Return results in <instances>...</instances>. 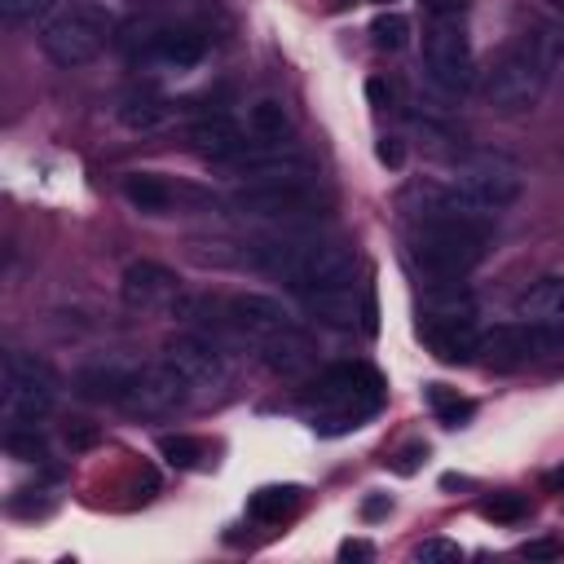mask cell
Returning a JSON list of instances; mask_svg holds the SVG:
<instances>
[{"label": "cell", "instance_id": "277c9868", "mask_svg": "<svg viewBox=\"0 0 564 564\" xmlns=\"http://www.w3.org/2000/svg\"><path fill=\"white\" fill-rule=\"evenodd\" d=\"M463 203L476 212V216H498L507 207H516L524 198V167L498 150H471L458 159L454 167V181H449Z\"/></svg>", "mask_w": 564, "mask_h": 564}, {"label": "cell", "instance_id": "52a82bcc", "mask_svg": "<svg viewBox=\"0 0 564 564\" xmlns=\"http://www.w3.org/2000/svg\"><path fill=\"white\" fill-rule=\"evenodd\" d=\"M423 75L436 93L463 97L471 88V40L463 18H427L423 26Z\"/></svg>", "mask_w": 564, "mask_h": 564}, {"label": "cell", "instance_id": "2e32d148", "mask_svg": "<svg viewBox=\"0 0 564 564\" xmlns=\"http://www.w3.org/2000/svg\"><path fill=\"white\" fill-rule=\"evenodd\" d=\"M189 150L198 154V159H207V163H234L238 154H247L251 150V132H242L225 110H216V115H203V119H194L189 123Z\"/></svg>", "mask_w": 564, "mask_h": 564}, {"label": "cell", "instance_id": "74e56055", "mask_svg": "<svg viewBox=\"0 0 564 564\" xmlns=\"http://www.w3.org/2000/svg\"><path fill=\"white\" fill-rule=\"evenodd\" d=\"M427 18H463L467 13V0H419Z\"/></svg>", "mask_w": 564, "mask_h": 564}, {"label": "cell", "instance_id": "44dd1931", "mask_svg": "<svg viewBox=\"0 0 564 564\" xmlns=\"http://www.w3.org/2000/svg\"><path fill=\"white\" fill-rule=\"evenodd\" d=\"M516 317L520 322H542L560 326L564 322V273H542L516 295Z\"/></svg>", "mask_w": 564, "mask_h": 564}, {"label": "cell", "instance_id": "4dcf8cb0", "mask_svg": "<svg viewBox=\"0 0 564 564\" xmlns=\"http://www.w3.org/2000/svg\"><path fill=\"white\" fill-rule=\"evenodd\" d=\"M480 516L494 520V524H520L529 516V498L524 494H511V489L489 494V498H480Z\"/></svg>", "mask_w": 564, "mask_h": 564}, {"label": "cell", "instance_id": "ffe728a7", "mask_svg": "<svg viewBox=\"0 0 564 564\" xmlns=\"http://www.w3.org/2000/svg\"><path fill=\"white\" fill-rule=\"evenodd\" d=\"M119 189H123V203H128L132 212H141V216H167V212L176 207V198L189 194V189L172 185V181L159 176V172H128V176L119 181Z\"/></svg>", "mask_w": 564, "mask_h": 564}, {"label": "cell", "instance_id": "7a4b0ae2", "mask_svg": "<svg viewBox=\"0 0 564 564\" xmlns=\"http://www.w3.org/2000/svg\"><path fill=\"white\" fill-rule=\"evenodd\" d=\"M410 260L423 269L432 282H463L489 251V234L480 216H432V220H410Z\"/></svg>", "mask_w": 564, "mask_h": 564}, {"label": "cell", "instance_id": "d6a6232c", "mask_svg": "<svg viewBox=\"0 0 564 564\" xmlns=\"http://www.w3.org/2000/svg\"><path fill=\"white\" fill-rule=\"evenodd\" d=\"M9 511L13 516H48L53 511V498H48V489H18L9 498Z\"/></svg>", "mask_w": 564, "mask_h": 564}, {"label": "cell", "instance_id": "5bb4252c", "mask_svg": "<svg viewBox=\"0 0 564 564\" xmlns=\"http://www.w3.org/2000/svg\"><path fill=\"white\" fill-rule=\"evenodd\" d=\"M119 295L137 313H159L181 300V278L159 260H132L119 278Z\"/></svg>", "mask_w": 564, "mask_h": 564}, {"label": "cell", "instance_id": "7402d4cb", "mask_svg": "<svg viewBox=\"0 0 564 564\" xmlns=\"http://www.w3.org/2000/svg\"><path fill=\"white\" fill-rule=\"evenodd\" d=\"M119 123L128 128V132H159V128H167L176 115H181V106L172 101V97H159V93H128V97H119Z\"/></svg>", "mask_w": 564, "mask_h": 564}, {"label": "cell", "instance_id": "b9f144b4", "mask_svg": "<svg viewBox=\"0 0 564 564\" xmlns=\"http://www.w3.org/2000/svg\"><path fill=\"white\" fill-rule=\"evenodd\" d=\"M361 330H366V335L379 330V304H375V291H370V286L361 291Z\"/></svg>", "mask_w": 564, "mask_h": 564}, {"label": "cell", "instance_id": "9c48e42d", "mask_svg": "<svg viewBox=\"0 0 564 564\" xmlns=\"http://www.w3.org/2000/svg\"><path fill=\"white\" fill-rule=\"evenodd\" d=\"M555 348H564V335L555 326L542 322H502L494 330H480V361L494 370H520L529 361L551 357Z\"/></svg>", "mask_w": 564, "mask_h": 564}, {"label": "cell", "instance_id": "83f0119b", "mask_svg": "<svg viewBox=\"0 0 564 564\" xmlns=\"http://www.w3.org/2000/svg\"><path fill=\"white\" fill-rule=\"evenodd\" d=\"M0 445H4V454L18 458V463H44V458H48V445H44V436H40L35 423H9L4 436H0Z\"/></svg>", "mask_w": 564, "mask_h": 564}, {"label": "cell", "instance_id": "4fadbf2b", "mask_svg": "<svg viewBox=\"0 0 564 564\" xmlns=\"http://www.w3.org/2000/svg\"><path fill=\"white\" fill-rule=\"evenodd\" d=\"M189 397H194L189 383H185L167 361H159V366L137 370L123 410H128V414H141V419H163V414H176Z\"/></svg>", "mask_w": 564, "mask_h": 564}, {"label": "cell", "instance_id": "60d3db41", "mask_svg": "<svg viewBox=\"0 0 564 564\" xmlns=\"http://www.w3.org/2000/svg\"><path fill=\"white\" fill-rule=\"evenodd\" d=\"M419 458H427V445H419V441H414V445H405V449L392 458V467H397L401 476H410V471L419 467Z\"/></svg>", "mask_w": 564, "mask_h": 564}, {"label": "cell", "instance_id": "cb8c5ba5", "mask_svg": "<svg viewBox=\"0 0 564 564\" xmlns=\"http://www.w3.org/2000/svg\"><path fill=\"white\" fill-rule=\"evenodd\" d=\"M247 132L256 145H278L291 132V110L278 97H256L247 106Z\"/></svg>", "mask_w": 564, "mask_h": 564}, {"label": "cell", "instance_id": "ba28073f", "mask_svg": "<svg viewBox=\"0 0 564 564\" xmlns=\"http://www.w3.org/2000/svg\"><path fill=\"white\" fill-rule=\"evenodd\" d=\"M234 212L256 220H308L326 216L330 198L317 189V181H256L234 189Z\"/></svg>", "mask_w": 564, "mask_h": 564}, {"label": "cell", "instance_id": "4316f807", "mask_svg": "<svg viewBox=\"0 0 564 564\" xmlns=\"http://www.w3.org/2000/svg\"><path fill=\"white\" fill-rule=\"evenodd\" d=\"M423 401H427V410H432L445 427H463V423L476 414V401L458 397V388H445V383H427V388H423Z\"/></svg>", "mask_w": 564, "mask_h": 564}, {"label": "cell", "instance_id": "3957f363", "mask_svg": "<svg viewBox=\"0 0 564 564\" xmlns=\"http://www.w3.org/2000/svg\"><path fill=\"white\" fill-rule=\"evenodd\" d=\"M115 40V13L97 0H70L57 18L44 22L40 31V48L53 66L62 70H75V66H88L106 44Z\"/></svg>", "mask_w": 564, "mask_h": 564}, {"label": "cell", "instance_id": "e0dca14e", "mask_svg": "<svg viewBox=\"0 0 564 564\" xmlns=\"http://www.w3.org/2000/svg\"><path fill=\"white\" fill-rule=\"evenodd\" d=\"M419 335L432 348V357L445 366H467L480 352V330L471 317H423Z\"/></svg>", "mask_w": 564, "mask_h": 564}, {"label": "cell", "instance_id": "e575fe53", "mask_svg": "<svg viewBox=\"0 0 564 564\" xmlns=\"http://www.w3.org/2000/svg\"><path fill=\"white\" fill-rule=\"evenodd\" d=\"M375 159H379L388 172H401V167H405V145H401L397 137H379V141H375Z\"/></svg>", "mask_w": 564, "mask_h": 564}, {"label": "cell", "instance_id": "1f68e13d", "mask_svg": "<svg viewBox=\"0 0 564 564\" xmlns=\"http://www.w3.org/2000/svg\"><path fill=\"white\" fill-rule=\"evenodd\" d=\"M48 9H53V0H0V18L9 26H26V22L44 18Z\"/></svg>", "mask_w": 564, "mask_h": 564}, {"label": "cell", "instance_id": "d4e9b609", "mask_svg": "<svg viewBox=\"0 0 564 564\" xmlns=\"http://www.w3.org/2000/svg\"><path fill=\"white\" fill-rule=\"evenodd\" d=\"M304 304H308V313H313L317 322H326V326H335V330H348V326L361 322V308H357L352 286H344V291H308Z\"/></svg>", "mask_w": 564, "mask_h": 564}, {"label": "cell", "instance_id": "f6af8a7d", "mask_svg": "<svg viewBox=\"0 0 564 564\" xmlns=\"http://www.w3.org/2000/svg\"><path fill=\"white\" fill-rule=\"evenodd\" d=\"M375 4H388V0H375Z\"/></svg>", "mask_w": 564, "mask_h": 564}, {"label": "cell", "instance_id": "30bf717a", "mask_svg": "<svg viewBox=\"0 0 564 564\" xmlns=\"http://www.w3.org/2000/svg\"><path fill=\"white\" fill-rule=\"evenodd\" d=\"M357 273V256L344 242H291V260H286V282L308 295V291H344L352 286Z\"/></svg>", "mask_w": 564, "mask_h": 564}, {"label": "cell", "instance_id": "836d02e7", "mask_svg": "<svg viewBox=\"0 0 564 564\" xmlns=\"http://www.w3.org/2000/svg\"><path fill=\"white\" fill-rule=\"evenodd\" d=\"M414 560H423V564H454V560H463V546L445 542V538H427V542L414 546Z\"/></svg>", "mask_w": 564, "mask_h": 564}, {"label": "cell", "instance_id": "ab89813d", "mask_svg": "<svg viewBox=\"0 0 564 564\" xmlns=\"http://www.w3.org/2000/svg\"><path fill=\"white\" fill-rule=\"evenodd\" d=\"M366 97H370V106L388 110V106H392V84L379 79V75H370V79H366Z\"/></svg>", "mask_w": 564, "mask_h": 564}, {"label": "cell", "instance_id": "8992f818", "mask_svg": "<svg viewBox=\"0 0 564 564\" xmlns=\"http://www.w3.org/2000/svg\"><path fill=\"white\" fill-rule=\"evenodd\" d=\"M57 405V375L31 352H4L0 361V414L9 423H40Z\"/></svg>", "mask_w": 564, "mask_h": 564}, {"label": "cell", "instance_id": "9a60e30c", "mask_svg": "<svg viewBox=\"0 0 564 564\" xmlns=\"http://www.w3.org/2000/svg\"><path fill=\"white\" fill-rule=\"evenodd\" d=\"M207 57V35L194 26H159L141 40V62L163 70H194Z\"/></svg>", "mask_w": 564, "mask_h": 564}, {"label": "cell", "instance_id": "d590c367", "mask_svg": "<svg viewBox=\"0 0 564 564\" xmlns=\"http://www.w3.org/2000/svg\"><path fill=\"white\" fill-rule=\"evenodd\" d=\"M520 555H524V560H560V555H564V542H555V538H533V542L520 546Z\"/></svg>", "mask_w": 564, "mask_h": 564}, {"label": "cell", "instance_id": "603a6c76", "mask_svg": "<svg viewBox=\"0 0 564 564\" xmlns=\"http://www.w3.org/2000/svg\"><path fill=\"white\" fill-rule=\"evenodd\" d=\"M132 379H137V370H128V366H84V370L75 375V392H79L84 401L123 405L128 392H132Z\"/></svg>", "mask_w": 564, "mask_h": 564}, {"label": "cell", "instance_id": "7c38bea8", "mask_svg": "<svg viewBox=\"0 0 564 564\" xmlns=\"http://www.w3.org/2000/svg\"><path fill=\"white\" fill-rule=\"evenodd\" d=\"M225 167L242 185H256V181H317V163L304 150H291V145H251L247 154H238Z\"/></svg>", "mask_w": 564, "mask_h": 564}, {"label": "cell", "instance_id": "f546056e", "mask_svg": "<svg viewBox=\"0 0 564 564\" xmlns=\"http://www.w3.org/2000/svg\"><path fill=\"white\" fill-rule=\"evenodd\" d=\"M159 454L167 458V467H176V471H189V467H198V463L207 458V445H203L198 436H185V432H176V436H163V441H159Z\"/></svg>", "mask_w": 564, "mask_h": 564}, {"label": "cell", "instance_id": "7bdbcfd3", "mask_svg": "<svg viewBox=\"0 0 564 564\" xmlns=\"http://www.w3.org/2000/svg\"><path fill=\"white\" fill-rule=\"evenodd\" d=\"M388 511H392L388 494H370V498L361 502V516H366V520H379V516H388Z\"/></svg>", "mask_w": 564, "mask_h": 564}, {"label": "cell", "instance_id": "484cf974", "mask_svg": "<svg viewBox=\"0 0 564 564\" xmlns=\"http://www.w3.org/2000/svg\"><path fill=\"white\" fill-rule=\"evenodd\" d=\"M300 507V485H264L247 498V516L260 524H282Z\"/></svg>", "mask_w": 564, "mask_h": 564}, {"label": "cell", "instance_id": "f35d334b", "mask_svg": "<svg viewBox=\"0 0 564 564\" xmlns=\"http://www.w3.org/2000/svg\"><path fill=\"white\" fill-rule=\"evenodd\" d=\"M339 560H344V564H352V560H375V546H370L366 538H344V542H339Z\"/></svg>", "mask_w": 564, "mask_h": 564}, {"label": "cell", "instance_id": "8fae6325", "mask_svg": "<svg viewBox=\"0 0 564 564\" xmlns=\"http://www.w3.org/2000/svg\"><path fill=\"white\" fill-rule=\"evenodd\" d=\"M163 361L189 383L194 397H216L229 383V366H225L220 348L203 335H172L163 344Z\"/></svg>", "mask_w": 564, "mask_h": 564}, {"label": "cell", "instance_id": "d6986e66", "mask_svg": "<svg viewBox=\"0 0 564 564\" xmlns=\"http://www.w3.org/2000/svg\"><path fill=\"white\" fill-rule=\"evenodd\" d=\"M256 352H260V361H264L278 379H300V375L313 366V339H308L304 330H295V326L256 339Z\"/></svg>", "mask_w": 564, "mask_h": 564}, {"label": "cell", "instance_id": "6da1fadb", "mask_svg": "<svg viewBox=\"0 0 564 564\" xmlns=\"http://www.w3.org/2000/svg\"><path fill=\"white\" fill-rule=\"evenodd\" d=\"M560 57H564V35L555 26H524L480 75L485 106L498 115H529L542 101Z\"/></svg>", "mask_w": 564, "mask_h": 564}, {"label": "cell", "instance_id": "f1b7e54d", "mask_svg": "<svg viewBox=\"0 0 564 564\" xmlns=\"http://www.w3.org/2000/svg\"><path fill=\"white\" fill-rule=\"evenodd\" d=\"M370 40H375V48H383V53H401L405 44H410V18L405 13H379L375 22H370Z\"/></svg>", "mask_w": 564, "mask_h": 564}, {"label": "cell", "instance_id": "ee69618b", "mask_svg": "<svg viewBox=\"0 0 564 564\" xmlns=\"http://www.w3.org/2000/svg\"><path fill=\"white\" fill-rule=\"evenodd\" d=\"M542 485H546L551 494H564V463H560V467H551V471L542 476Z\"/></svg>", "mask_w": 564, "mask_h": 564}, {"label": "cell", "instance_id": "8d00e7d4", "mask_svg": "<svg viewBox=\"0 0 564 564\" xmlns=\"http://www.w3.org/2000/svg\"><path fill=\"white\" fill-rule=\"evenodd\" d=\"M97 441H101V432H97L93 423H70V427H66V445H70V449H93Z\"/></svg>", "mask_w": 564, "mask_h": 564}, {"label": "cell", "instance_id": "ac0fdd59", "mask_svg": "<svg viewBox=\"0 0 564 564\" xmlns=\"http://www.w3.org/2000/svg\"><path fill=\"white\" fill-rule=\"evenodd\" d=\"M225 322L234 330H242L247 339H264L273 330H286L291 326V313L282 300L273 295H260V291H238L225 300Z\"/></svg>", "mask_w": 564, "mask_h": 564}, {"label": "cell", "instance_id": "5b68a950", "mask_svg": "<svg viewBox=\"0 0 564 564\" xmlns=\"http://www.w3.org/2000/svg\"><path fill=\"white\" fill-rule=\"evenodd\" d=\"M383 392H388V383H383V375L375 366H366V361H339V366L322 370L308 383L304 405L313 414H348V419H361L366 423L379 410Z\"/></svg>", "mask_w": 564, "mask_h": 564}]
</instances>
